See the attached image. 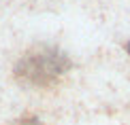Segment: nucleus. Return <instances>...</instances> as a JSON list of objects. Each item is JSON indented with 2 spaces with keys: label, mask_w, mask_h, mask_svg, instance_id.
I'll return each mask as SVG.
<instances>
[{
  "label": "nucleus",
  "mask_w": 130,
  "mask_h": 125,
  "mask_svg": "<svg viewBox=\"0 0 130 125\" xmlns=\"http://www.w3.org/2000/svg\"><path fill=\"white\" fill-rule=\"evenodd\" d=\"M128 53H130V40H128Z\"/></svg>",
  "instance_id": "1"
}]
</instances>
